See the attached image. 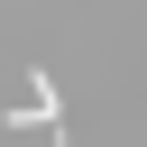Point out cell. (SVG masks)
<instances>
[{
	"mask_svg": "<svg viewBox=\"0 0 147 147\" xmlns=\"http://www.w3.org/2000/svg\"><path fill=\"white\" fill-rule=\"evenodd\" d=\"M0 119H9V129H46V138H55V147H64V138H74V129H64V101H55V74H46V64H37V74H28V101H9V110H0Z\"/></svg>",
	"mask_w": 147,
	"mask_h": 147,
	"instance_id": "6da1fadb",
	"label": "cell"
}]
</instances>
